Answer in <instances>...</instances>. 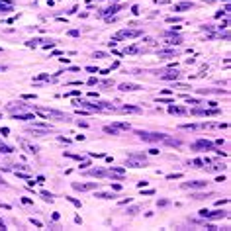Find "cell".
<instances>
[{"label": "cell", "mask_w": 231, "mask_h": 231, "mask_svg": "<svg viewBox=\"0 0 231 231\" xmlns=\"http://www.w3.org/2000/svg\"><path fill=\"white\" fill-rule=\"evenodd\" d=\"M192 165L198 166V169H204V161L202 159H194V161H192Z\"/></svg>", "instance_id": "24"}, {"label": "cell", "mask_w": 231, "mask_h": 231, "mask_svg": "<svg viewBox=\"0 0 231 231\" xmlns=\"http://www.w3.org/2000/svg\"><path fill=\"white\" fill-rule=\"evenodd\" d=\"M88 174H90V176H98V178H102L106 173H104V170H100V169H92V170H88Z\"/></svg>", "instance_id": "19"}, {"label": "cell", "mask_w": 231, "mask_h": 231, "mask_svg": "<svg viewBox=\"0 0 231 231\" xmlns=\"http://www.w3.org/2000/svg\"><path fill=\"white\" fill-rule=\"evenodd\" d=\"M35 112L39 114L41 117H45V120H59V121H69V116L63 114V112H57V110H49V108H35Z\"/></svg>", "instance_id": "1"}, {"label": "cell", "mask_w": 231, "mask_h": 231, "mask_svg": "<svg viewBox=\"0 0 231 231\" xmlns=\"http://www.w3.org/2000/svg\"><path fill=\"white\" fill-rule=\"evenodd\" d=\"M14 10V4L10 0H0V12H12Z\"/></svg>", "instance_id": "12"}, {"label": "cell", "mask_w": 231, "mask_h": 231, "mask_svg": "<svg viewBox=\"0 0 231 231\" xmlns=\"http://www.w3.org/2000/svg\"><path fill=\"white\" fill-rule=\"evenodd\" d=\"M143 51H145L143 47H137V45H133V47H127V49L123 51V53H129V55H133V53H143Z\"/></svg>", "instance_id": "18"}, {"label": "cell", "mask_w": 231, "mask_h": 231, "mask_svg": "<svg viewBox=\"0 0 231 231\" xmlns=\"http://www.w3.org/2000/svg\"><path fill=\"white\" fill-rule=\"evenodd\" d=\"M0 71H4V69H0Z\"/></svg>", "instance_id": "42"}, {"label": "cell", "mask_w": 231, "mask_h": 231, "mask_svg": "<svg viewBox=\"0 0 231 231\" xmlns=\"http://www.w3.org/2000/svg\"><path fill=\"white\" fill-rule=\"evenodd\" d=\"M78 94H80V92H78V90H73V92H69L67 96H78Z\"/></svg>", "instance_id": "41"}, {"label": "cell", "mask_w": 231, "mask_h": 231, "mask_svg": "<svg viewBox=\"0 0 231 231\" xmlns=\"http://www.w3.org/2000/svg\"><path fill=\"white\" fill-rule=\"evenodd\" d=\"M141 86L139 84H131V82H123L120 84V90H123V92H133V90H139Z\"/></svg>", "instance_id": "11"}, {"label": "cell", "mask_w": 231, "mask_h": 231, "mask_svg": "<svg viewBox=\"0 0 231 231\" xmlns=\"http://www.w3.org/2000/svg\"><path fill=\"white\" fill-rule=\"evenodd\" d=\"M18 141H20V145H22V149H24V151H28V153H31V155H37V153H39V149H37L34 143L26 141V139H18Z\"/></svg>", "instance_id": "7"}, {"label": "cell", "mask_w": 231, "mask_h": 231, "mask_svg": "<svg viewBox=\"0 0 231 231\" xmlns=\"http://www.w3.org/2000/svg\"><path fill=\"white\" fill-rule=\"evenodd\" d=\"M69 35H73V37H77V35H78V31H77V30H71V31H69Z\"/></svg>", "instance_id": "38"}, {"label": "cell", "mask_w": 231, "mask_h": 231, "mask_svg": "<svg viewBox=\"0 0 231 231\" xmlns=\"http://www.w3.org/2000/svg\"><path fill=\"white\" fill-rule=\"evenodd\" d=\"M121 112H125V114H141V108H137V106H123Z\"/></svg>", "instance_id": "15"}, {"label": "cell", "mask_w": 231, "mask_h": 231, "mask_svg": "<svg viewBox=\"0 0 231 231\" xmlns=\"http://www.w3.org/2000/svg\"><path fill=\"white\" fill-rule=\"evenodd\" d=\"M141 30H121L114 35V39H131V37H139Z\"/></svg>", "instance_id": "4"}, {"label": "cell", "mask_w": 231, "mask_h": 231, "mask_svg": "<svg viewBox=\"0 0 231 231\" xmlns=\"http://www.w3.org/2000/svg\"><path fill=\"white\" fill-rule=\"evenodd\" d=\"M131 14L137 16V14H139V8H137V6H131Z\"/></svg>", "instance_id": "37"}, {"label": "cell", "mask_w": 231, "mask_h": 231, "mask_svg": "<svg viewBox=\"0 0 231 231\" xmlns=\"http://www.w3.org/2000/svg\"><path fill=\"white\" fill-rule=\"evenodd\" d=\"M35 80H49V74L41 73V74H37V78H35Z\"/></svg>", "instance_id": "29"}, {"label": "cell", "mask_w": 231, "mask_h": 231, "mask_svg": "<svg viewBox=\"0 0 231 231\" xmlns=\"http://www.w3.org/2000/svg\"><path fill=\"white\" fill-rule=\"evenodd\" d=\"M110 173H112V174H120V176H123V174H125V170L120 169V166H112V170H110Z\"/></svg>", "instance_id": "22"}, {"label": "cell", "mask_w": 231, "mask_h": 231, "mask_svg": "<svg viewBox=\"0 0 231 231\" xmlns=\"http://www.w3.org/2000/svg\"><path fill=\"white\" fill-rule=\"evenodd\" d=\"M102 84H104V86H112V84H114V80H104Z\"/></svg>", "instance_id": "35"}, {"label": "cell", "mask_w": 231, "mask_h": 231, "mask_svg": "<svg viewBox=\"0 0 231 231\" xmlns=\"http://www.w3.org/2000/svg\"><path fill=\"white\" fill-rule=\"evenodd\" d=\"M180 127H182V129H190V131H194L198 125H194V123H184V125H180Z\"/></svg>", "instance_id": "26"}, {"label": "cell", "mask_w": 231, "mask_h": 231, "mask_svg": "<svg viewBox=\"0 0 231 231\" xmlns=\"http://www.w3.org/2000/svg\"><path fill=\"white\" fill-rule=\"evenodd\" d=\"M190 8H194V4H192V2H182V4H176V6H174L176 12H186V10H190Z\"/></svg>", "instance_id": "13"}, {"label": "cell", "mask_w": 231, "mask_h": 231, "mask_svg": "<svg viewBox=\"0 0 231 231\" xmlns=\"http://www.w3.org/2000/svg\"><path fill=\"white\" fill-rule=\"evenodd\" d=\"M51 129H53V127L47 125V123H37V121H34V125L28 127V133H30L31 137H45Z\"/></svg>", "instance_id": "2"}, {"label": "cell", "mask_w": 231, "mask_h": 231, "mask_svg": "<svg viewBox=\"0 0 231 231\" xmlns=\"http://www.w3.org/2000/svg\"><path fill=\"white\" fill-rule=\"evenodd\" d=\"M137 135L143 139V141H151V143H155V141H163V139L166 137L165 133H149V131H137Z\"/></svg>", "instance_id": "3"}, {"label": "cell", "mask_w": 231, "mask_h": 231, "mask_svg": "<svg viewBox=\"0 0 231 231\" xmlns=\"http://www.w3.org/2000/svg\"><path fill=\"white\" fill-rule=\"evenodd\" d=\"M116 127H120V129H129V123H117Z\"/></svg>", "instance_id": "33"}, {"label": "cell", "mask_w": 231, "mask_h": 231, "mask_svg": "<svg viewBox=\"0 0 231 231\" xmlns=\"http://www.w3.org/2000/svg\"><path fill=\"white\" fill-rule=\"evenodd\" d=\"M178 77H180V73L176 71V69H170V71H166V73L161 74V78H163V80H176Z\"/></svg>", "instance_id": "9"}, {"label": "cell", "mask_w": 231, "mask_h": 231, "mask_svg": "<svg viewBox=\"0 0 231 231\" xmlns=\"http://www.w3.org/2000/svg\"><path fill=\"white\" fill-rule=\"evenodd\" d=\"M104 131H106V133H112V135H117V127H116V125H106Z\"/></svg>", "instance_id": "21"}, {"label": "cell", "mask_w": 231, "mask_h": 231, "mask_svg": "<svg viewBox=\"0 0 231 231\" xmlns=\"http://www.w3.org/2000/svg\"><path fill=\"white\" fill-rule=\"evenodd\" d=\"M137 186H139V188H143V186H147V180H141V182H137Z\"/></svg>", "instance_id": "39"}, {"label": "cell", "mask_w": 231, "mask_h": 231, "mask_svg": "<svg viewBox=\"0 0 231 231\" xmlns=\"http://www.w3.org/2000/svg\"><path fill=\"white\" fill-rule=\"evenodd\" d=\"M159 57H163V59L176 57V51H174V49H169V51H159Z\"/></svg>", "instance_id": "17"}, {"label": "cell", "mask_w": 231, "mask_h": 231, "mask_svg": "<svg viewBox=\"0 0 231 231\" xmlns=\"http://www.w3.org/2000/svg\"><path fill=\"white\" fill-rule=\"evenodd\" d=\"M137 212H139V208H129V209H127V213H129V216H135Z\"/></svg>", "instance_id": "32"}, {"label": "cell", "mask_w": 231, "mask_h": 231, "mask_svg": "<svg viewBox=\"0 0 231 231\" xmlns=\"http://www.w3.org/2000/svg\"><path fill=\"white\" fill-rule=\"evenodd\" d=\"M94 57H96V59H104V57H106V53H102V51H96V53H94Z\"/></svg>", "instance_id": "34"}, {"label": "cell", "mask_w": 231, "mask_h": 231, "mask_svg": "<svg viewBox=\"0 0 231 231\" xmlns=\"http://www.w3.org/2000/svg\"><path fill=\"white\" fill-rule=\"evenodd\" d=\"M117 10H120V6H110V8L104 10V14H106V16H108V14H116Z\"/></svg>", "instance_id": "23"}, {"label": "cell", "mask_w": 231, "mask_h": 231, "mask_svg": "<svg viewBox=\"0 0 231 231\" xmlns=\"http://www.w3.org/2000/svg\"><path fill=\"white\" fill-rule=\"evenodd\" d=\"M169 112H170V114H176V116H184V114H186V110L180 108V106H170Z\"/></svg>", "instance_id": "16"}, {"label": "cell", "mask_w": 231, "mask_h": 231, "mask_svg": "<svg viewBox=\"0 0 231 231\" xmlns=\"http://www.w3.org/2000/svg\"><path fill=\"white\" fill-rule=\"evenodd\" d=\"M200 216L204 219H221L227 216V212H223V209H216V212H208V209H200Z\"/></svg>", "instance_id": "5"}, {"label": "cell", "mask_w": 231, "mask_h": 231, "mask_svg": "<svg viewBox=\"0 0 231 231\" xmlns=\"http://www.w3.org/2000/svg\"><path fill=\"white\" fill-rule=\"evenodd\" d=\"M0 104H2V102H0Z\"/></svg>", "instance_id": "43"}, {"label": "cell", "mask_w": 231, "mask_h": 231, "mask_svg": "<svg viewBox=\"0 0 231 231\" xmlns=\"http://www.w3.org/2000/svg\"><path fill=\"white\" fill-rule=\"evenodd\" d=\"M159 104H174L170 98H159Z\"/></svg>", "instance_id": "30"}, {"label": "cell", "mask_w": 231, "mask_h": 231, "mask_svg": "<svg viewBox=\"0 0 231 231\" xmlns=\"http://www.w3.org/2000/svg\"><path fill=\"white\" fill-rule=\"evenodd\" d=\"M165 43L166 45H180L182 43V37L180 35H173V34H166L165 35Z\"/></svg>", "instance_id": "8"}, {"label": "cell", "mask_w": 231, "mask_h": 231, "mask_svg": "<svg viewBox=\"0 0 231 231\" xmlns=\"http://www.w3.org/2000/svg\"><path fill=\"white\" fill-rule=\"evenodd\" d=\"M194 149H209V151H216V149H213V145L209 143V141H206V139L196 141V143H194Z\"/></svg>", "instance_id": "10"}, {"label": "cell", "mask_w": 231, "mask_h": 231, "mask_svg": "<svg viewBox=\"0 0 231 231\" xmlns=\"http://www.w3.org/2000/svg\"><path fill=\"white\" fill-rule=\"evenodd\" d=\"M173 88H180V90H188L190 86H188V84H180V82H174V86Z\"/></svg>", "instance_id": "28"}, {"label": "cell", "mask_w": 231, "mask_h": 231, "mask_svg": "<svg viewBox=\"0 0 231 231\" xmlns=\"http://www.w3.org/2000/svg\"><path fill=\"white\" fill-rule=\"evenodd\" d=\"M96 198H102V200H112V198H116L114 194H108V192H98Z\"/></svg>", "instance_id": "20"}, {"label": "cell", "mask_w": 231, "mask_h": 231, "mask_svg": "<svg viewBox=\"0 0 231 231\" xmlns=\"http://www.w3.org/2000/svg\"><path fill=\"white\" fill-rule=\"evenodd\" d=\"M153 2H157V4H169L170 0H153Z\"/></svg>", "instance_id": "36"}, {"label": "cell", "mask_w": 231, "mask_h": 231, "mask_svg": "<svg viewBox=\"0 0 231 231\" xmlns=\"http://www.w3.org/2000/svg\"><path fill=\"white\" fill-rule=\"evenodd\" d=\"M0 153H6L8 155V153H12V149H10L8 145H0Z\"/></svg>", "instance_id": "27"}, {"label": "cell", "mask_w": 231, "mask_h": 231, "mask_svg": "<svg viewBox=\"0 0 231 231\" xmlns=\"http://www.w3.org/2000/svg\"><path fill=\"white\" fill-rule=\"evenodd\" d=\"M69 202H71L73 206H77V208H80V202L77 200V198H69Z\"/></svg>", "instance_id": "31"}, {"label": "cell", "mask_w": 231, "mask_h": 231, "mask_svg": "<svg viewBox=\"0 0 231 231\" xmlns=\"http://www.w3.org/2000/svg\"><path fill=\"white\" fill-rule=\"evenodd\" d=\"M98 186L96 182H73V188L78 192H88V190H94Z\"/></svg>", "instance_id": "6"}, {"label": "cell", "mask_w": 231, "mask_h": 231, "mask_svg": "<svg viewBox=\"0 0 231 231\" xmlns=\"http://www.w3.org/2000/svg\"><path fill=\"white\" fill-rule=\"evenodd\" d=\"M206 182H200V180H194V182H184L182 188H204Z\"/></svg>", "instance_id": "14"}, {"label": "cell", "mask_w": 231, "mask_h": 231, "mask_svg": "<svg viewBox=\"0 0 231 231\" xmlns=\"http://www.w3.org/2000/svg\"><path fill=\"white\" fill-rule=\"evenodd\" d=\"M31 223H34L35 227H41V221H37V219H31Z\"/></svg>", "instance_id": "40"}, {"label": "cell", "mask_w": 231, "mask_h": 231, "mask_svg": "<svg viewBox=\"0 0 231 231\" xmlns=\"http://www.w3.org/2000/svg\"><path fill=\"white\" fill-rule=\"evenodd\" d=\"M41 196H43V200H45V202H49V204L53 202V196L49 194V192H41Z\"/></svg>", "instance_id": "25"}]
</instances>
